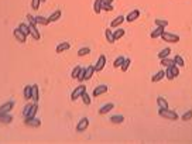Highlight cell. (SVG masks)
<instances>
[{"label": "cell", "mask_w": 192, "mask_h": 144, "mask_svg": "<svg viewBox=\"0 0 192 144\" xmlns=\"http://www.w3.org/2000/svg\"><path fill=\"white\" fill-rule=\"evenodd\" d=\"M88 126H89V119L88 117H82L79 120V123L76 124V132H79V133L85 132L86 129H88Z\"/></svg>", "instance_id": "8992f818"}, {"label": "cell", "mask_w": 192, "mask_h": 144, "mask_svg": "<svg viewBox=\"0 0 192 144\" xmlns=\"http://www.w3.org/2000/svg\"><path fill=\"white\" fill-rule=\"evenodd\" d=\"M139 17H140V10H137V8H136V10H131V12L129 13V14H127L124 18H126L127 23H133V21H136Z\"/></svg>", "instance_id": "9c48e42d"}, {"label": "cell", "mask_w": 192, "mask_h": 144, "mask_svg": "<svg viewBox=\"0 0 192 144\" xmlns=\"http://www.w3.org/2000/svg\"><path fill=\"white\" fill-rule=\"evenodd\" d=\"M158 115H160V117H164L165 120H178V113L177 112H174V110H171V109H161L160 107V110H158Z\"/></svg>", "instance_id": "6da1fadb"}, {"label": "cell", "mask_w": 192, "mask_h": 144, "mask_svg": "<svg viewBox=\"0 0 192 144\" xmlns=\"http://www.w3.org/2000/svg\"><path fill=\"white\" fill-rule=\"evenodd\" d=\"M171 69H172V72H174V75H175V78L180 75V66L178 65H175V64H172L171 65Z\"/></svg>", "instance_id": "7bdbcfd3"}, {"label": "cell", "mask_w": 192, "mask_h": 144, "mask_svg": "<svg viewBox=\"0 0 192 144\" xmlns=\"http://www.w3.org/2000/svg\"><path fill=\"white\" fill-rule=\"evenodd\" d=\"M95 74V68L93 65H89V66H86V71H85V81H89L92 76H93Z\"/></svg>", "instance_id": "ffe728a7"}, {"label": "cell", "mask_w": 192, "mask_h": 144, "mask_svg": "<svg viewBox=\"0 0 192 144\" xmlns=\"http://www.w3.org/2000/svg\"><path fill=\"white\" fill-rule=\"evenodd\" d=\"M13 34H14V37H16V40L19 42H21V44H24L25 40H27V35H25L23 31H21L20 28H16L14 31H13Z\"/></svg>", "instance_id": "30bf717a"}, {"label": "cell", "mask_w": 192, "mask_h": 144, "mask_svg": "<svg viewBox=\"0 0 192 144\" xmlns=\"http://www.w3.org/2000/svg\"><path fill=\"white\" fill-rule=\"evenodd\" d=\"M154 23H155V25H157V27H167V25H168V21L167 20H163V18H155Z\"/></svg>", "instance_id": "d590c367"}, {"label": "cell", "mask_w": 192, "mask_h": 144, "mask_svg": "<svg viewBox=\"0 0 192 144\" xmlns=\"http://www.w3.org/2000/svg\"><path fill=\"white\" fill-rule=\"evenodd\" d=\"M37 112H38V103H33V107H31V110H30L27 117H35ZM27 117H24V119H27Z\"/></svg>", "instance_id": "f546056e"}, {"label": "cell", "mask_w": 192, "mask_h": 144, "mask_svg": "<svg viewBox=\"0 0 192 144\" xmlns=\"http://www.w3.org/2000/svg\"><path fill=\"white\" fill-rule=\"evenodd\" d=\"M165 78H167L168 81H172V79H175V75H174V72H172L171 66L165 68Z\"/></svg>", "instance_id": "836d02e7"}, {"label": "cell", "mask_w": 192, "mask_h": 144, "mask_svg": "<svg viewBox=\"0 0 192 144\" xmlns=\"http://www.w3.org/2000/svg\"><path fill=\"white\" fill-rule=\"evenodd\" d=\"M115 109V105L113 103H106V105H103L100 109H99V115H106V113H109L110 110H113Z\"/></svg>", "instance_id": "4fadbf2b"}, {"label": "cell", "mask_w": 192, "mask_h": 144, "mask_svg": "<svg viewBox=\"0 0 192 144\" xmlns=\"http://www.w3.org/2000/svg\"><path fill=\"white\" fill-rule=\"evenodd\" d=\"M40 3H41V0H33V2H31L33 10H38V8H40Z\"/></svg>", "instance_id": "ee69618b"}, {"label": "cell", "mask_w": 192, "mask_h": 144, "mask_svg": "<svg viewBox=\"0 0 192 144\" xmlns=\"http://www.w3.org/2000/svg\"><path fill=\"white\" fill-rule=\"evenodd\" d=\"M19 28H20L21 31H23V33H24L25 35H27V37H29V35H30V24H25V23H21V24L19 25Z\"/></svg>", "instance_id": "1f68e13d"}, {"label": "cell", "mask_w": 192, "mask_h": 144, "mask_svg": "<svg viewBox=\"0 0 192 144\" xmlns=\"http://www.w3.org/2000/svg\"><path fill=\"white\" fill-rule=\"evenodd\" d=\"M31 107H33V103H27V105L24 106V110H23V116H24V117H27V116H29L30 110H31Z\"/></svg>", "instance_id": "60d3db41"}, {"label": "cell", "mask_w": 192, "mask_h": 144, "mask_svg": "<svg viewBox=\"0 0 192 144\" xmlns=\"http://www.w3.org/2000/svg\"><path fill=\"white\" fill-rule=\"evenodd\" d=\"M181 120H184V122H188V120H192V110L189 109L188 112H185L184 115L181 116Z\"/></svg>", "instance_id": "74e56055"}, {"label": "cell", "mask_w": 192, "mask_h": 144, "mask_svg": "<svg viewBox=\"0 0 192 144\" xmlns=\"http://www.w3.org/2000/svg\"><path fill=\"white\" fill-rule=\"evenodd\" d=\"M13 107H14V102L10 100V102H6V103H3V105L0 106V112H2V113H8Z\"/></svg>", "instance_id": "7c38bea8"}, {"label": "cell", "mask_w": 192, "mask_h": 144, "mask_svg": "<svg viewBox=\"0 0 192 144\" xmlns=\"http://www.w3.org/2000/svg\"><path fill=\"white\" fill-rule=\"evenodd\" d=\"M81 98H82V102L85 103L86 106H89V105H90V102H92V100H90V96L88 95L86 92H83V93H82V96H81Z\"/></svg>", "instance_id": "8d00e7d4"}, {"label": "cell", "mask_w": 192, "mask_h": 144, "mask_svg": "<svg viewBox=\"0 0 192 144\" xmlns=\"http://www.w3.org/2000/svg\"><path fill=\"white\" fill-rule=\"evenodd\" d=\"M81 69H82V66H81V65H76V66L74 68V71L71 72V76H72L74 79H76L78 75H79V72H81Z\"/></svg>", "instance_id": "f35d334b"}, {"label": "cell", "mask_w": 192, "mask_h": 144, "mask_svg": "<svg viewBox=\"0 0 192 144\" xmlns=\"http://www.w3.org/2000/svg\"><path fill=\"white\" fill-rule=\"evenodd\" d=\"M123 35H124V30L120 28V27H117V30H115V31H113V37H115V41H116V40H120Z\"/></svg>", "instance_id": "83f0119b"}, {"label": "cell", "mask_w": 192, "mask_h": 144, "mask_svg": "<svg viewBox=\"0 0 192 144\" xmlns=\"http://www.w3.org/2000/svg\"><path fill=\"white\" fill-rule=\"evenodd\" d=\"M12 122H13V116H10L8 113H2L0 112V123L8 124V123H12Z\"/></svg>", "instance_id": "2e32d148"}, {"label": "cell", "mask_w": 192, "mask_h": 144, "mask_svg": "<svg viewBox=\"0 0 192 144\" xmlns=\"http://www.w3.org/2000/svg\"><path fill=\"white\" fill-rule=\"evenodd\" d=\"M27 20H29V24H31V23H35V17H33L31 14H27Z\"/></svg>", "instance_id": "bcb514c9"}, {"label": "cell", "mask_w": 192, "mask_h": 144, "mask_svg": "<svg viewBox=\"0 0 192 144\" xmlns=\"http://www.w3.org/2000/svg\"><path fill=\"white\" fill-rule=\"evenodd\" d=\"M110 122L112 123H115V124H120L124 122V116L122 115H115V116H112L110 117Z\"/></svg>", "instance_id": "603a6c76"}, {"label": "cell", "mask_w": 192, "mask_h": 144, "mask_svg": "<svg viewBox=\"0 0 192 144\" xmlns=\"http://www.w3.org/2000/svg\"><path fill=\"white\" fill-rule=\"evenodd\" d=\"M172 64H174V61H172V59H170V58H161V59H160V65H163L164 68H168V66H171Z\"/></svg>", "instance_id": "4316f807"}, {"label": "cell", "mask_w": 192, "mask_h": 144, "mask_svg": "<svg viewBox=\"0 0 192 144\" xmlns=\"http://www.w3.org/2000/svg\"><path fill=\"white\" fill-rule=\"evenodd\" d=\"M31 86H33V100L34 103H38V100H40V88H38L37 83H34Z\"/></svg>", "instance_id": "9a60e30c"}, {"label": "cell", "mask_w": 192, "mask_h": 144, "mask_svg": "<svg viewBox=\"0 0 192 144\" xmlns=\"http://www.w3.org/2000/svg\"><path fill=\"white\" fill-rule=\"evenodd\" d=\"M71 48V44L69 42H66V41H64V42H61V44H58L57 45V51L58 54H61V52H64V51H66V49H69Z\"/></svg>", "instance_id": "ac0fdd59"}, {"label": "cell", "mask_w": 192, "mask_h": 144, "mask_svg": "<svg viewBox=\"0 0 192 144\" xmlns=\"http://www.w3.org/2000/svg\"><path fill=\"white\" fill-rule=\"evenodd\" d=\"M23 96H24V99L27 100V102H29L30 99H33V86H31V85H27V86H24Z\"/></svg>", "instance_id": "8fae6325"}, {"label": "cell", "mask_w": 192, "mask_h": 144, "mask_svg": "<svg viewBox=\"0 0 192 144\" xmlns=\"http://www.w3.org/2000/svg\"><path fill=\"white\" fill-rule=\"evenodd\" d=\"M170 54H171V48L167 47V48H164L163 51H160V52H158V58H160V59H161V58H167Z\"/></svg>", "instance_id": "4dcf8cb0"}, {"label": "cell", "mask_w": 192, "mask_h": 144, "mask_svg": "<svg viewBox=\"0 0 192 144\" xmlns=\"http://www.w3.org/2000/svg\"><path fill=\"white\" fill-rule=\"evenodd\" d=\"M93 12L96 13V14H99V13L102 12V0H95V3H93Z\"/></svg>", "instance_id": "f1b7e54d"}, {"label": "cell", "mask_w": 192, "mask_h": 144, "mask_svg": "<svg viewBox=\"0 0 192 144\" xmlns=\"http://www.w3.org/2000/svg\"><path fill=\"white\" fill-rule=\"evenodd\" d=\"M89 52H90V48H88V47L79 48L78 49V57H85V55H88Z\"/></svg>", "instance_id": "e575fe53"}, {"label": "cell", "mask_w": 192, "mask_h": 144, "mask_svg": "<svg viewBox=\"0 0 192 144\" xmlns=\"http://www.w3.org/2000/svg\"><path fill=\"white\" fill-rule=\"evenodd\" d=\"M61 16H62V13H61V10H55V12L51 14V16L48 17V20H49V23H54V21H57V20H59L61 18Z\"/></svg>", "instance_id": "44dd1931"}, {"label": "cell", "mask_w": 192, "mask_h": 144, "mask_svg": "<svg viewBox=\"0 0 192 144\" xmlns=\"http://www.w3.org/2000/svg\"><path fill=\"white\" fill-rule=\"evenodd\" d=\"M161 38H163V41L165 42H170V44H172V42H178L180 41V35H177V34H172V33H168V31H164L163 35H161Z\"/></svg>", "instance_id": "7a4b0ae2"}, {"label": "cell", "mask_w": 192, "mask_h": 144, "mask_svg": "<svg viewBox=\"0 0 192 144\" xmlns=\"http://www.w3.org/2000/svg\"><path fill=\"white\" fill-rule=\"evenodd\" d=\"M83 92H86V86H83V85H79V86H76L74 89V92L71 93V100H76L78 98H81Z\"/></svg>", "instance_id": "3957f363"}, {"label": "cell", "mask_w": 192, "mask_h": 144, "mask_svg": "<svg viewBox=\"0 0 192 144\" xmlns=\"http://www.w3.org/2000/svg\"><path fill=\"white\" fill-rule=\"evenodd\" d=\"M164 31H165V27H157V28H155L154 31L150 34V37H151V38H158V37H161V35H163Z\"/></svg>", "instance_id": "d6986e66"}, {"label": "cell", "mask_w": 192, "mask_h": 144, "mask_svg": "<svg viewBox=\"0 0 192 144\" xmlns=\"http://www.w3.org/2000/svg\"><path fill=\"white\" fill-rule=\"evenodd\" d=\"M85 71H86V68H83V66H82L81 72H79V75H78V78H76L79 82H83V81H85Z\"/></svg>", "instance_id": "b9f144b4"}, {"label": "cell", "mask_w": 192, "mask_h": 144, "mask_svg": "<svg viewBox=\"0 0 192 144\" xmlns=\"http://www.w3.org/2000/svg\"><path fill=\"white\" fill-rule=\"evenodd\" d=\"M102 10H105V12H112V10H113V6H112V4H102Z\"/></svg>", "instance_id": "f6af8a7d"}, {"label": "cell", "mask_w": 192, "mask_h": 144, "mask_svg": "<svg viewBox=\"0 0 192 144\" xmlns=\"http://www.w3.org/2000/svg\"><path fill=\"white\" fill-rule=\"evenodd\" d=\"M130 64H131V59H130V58H124V61H123L122 66H120V69H122L123 72H126V71L129 69V66H130Z\"/></svg>", "instance_id": "d6a6232c"}, {"label": "cell", "mask_w": 192, "mask_h": 144, "mask_svg": "<svg viewBox=\"0 0 192 144\" xmlns=\"http://www.w3.org/2000/svg\"><path fill=\"white\" fill-rule=\"evenodd\" d=\"M157 105H158V107H161V109H167L168 107V102L163 98V96H158V98H157Z\"/></svg>", "instance_id": "484cf974"}, {"label": "cell", "mask_w": 192, "mask_h": 144, "mask_svg": "<svg viewBox=\"0 0 192 144\" xmlns=\"http://www.w3.org/2000/svg\"><path fill=\"white\" fill-rule=\"evenodd\" d=\"M172 61H174L175 65L180 66V68H181V66H185V61H184V58L181 57V55H175V57L172 58Z\"/></svg>", "instance_id": "d4e9b609"}, {"label": "cell", "mask_w": 192, "mask_h": 144, "mask_svg": "<svg viewBox=\"0 0 192 144\" xmlns=\"http://www.w3.org/2000/svg\"><path fill=\"white\" fill-rule=\"evenodd\" d=\"M30 35H31L35 41H38L41 38L40 30H37V24H35V23H31V24H30Z\"/></svg>", "instance_id": "52a82bcc"}, {"label": "cell", "mask_w": 192, "mask_h": 144, "mask_svg": "<svg viewBox=\"0 0 192 144\" xmlns=\"http://www.w3.org/2000/svg\"><path fill=\"white\" fill-rule=\"evenodd\" d=\"M123 61H124V57H122V55H120V57H117V58L115 59V62H113V66H115V68H119V66H122Z\"/></svg>", "instance_id": "ab89813d"}, {"label": "cell", "mask_w": 192, "mask_h": 144, "mask_svg": "<svg viewBox=\"0 0 192 144\" xmlns=\"http://www.w3.org/2000/svg\"><path fill=\"white\" fill-rule=\"evenodd\" d=\"M24 124L29 126V127H40L41 126V120L35 119V117H27L24 120Z\"/></svg>", "instance_id": "ba28073f"}, {"label": "cell", "mask_w": 192, "mask_h": 144, "mask_svg": "<svg viewBox=\"0 0 192 144\" xmlns=\"http://www.w3.org/2000/svg\"><path fill=\"white\" fill-rule=\"evenodd\" d=\"M107 91H109V86H107V85H99V86H96L93 89V92H92V96H93V98H98V96L103 95V93H106Z\"/></svg>", "instance_id": "5b68a950"}, {"label": "cell", "mask_w": 192, "mask_h": 144, "mask_svg": "<svg viewBox=\"0 0 192 144\" xmlns=\"http://www.w3.org/2000/svg\"><path fill=\"white\" fill-rule=\"evenodd\" d=\"M124 20H126V18H124V16H117L115 20L110 23V27H112V28H117V27H120V24H122Z\"/></svg>", "instance_id": "e0dca14e"}, {"label": "cell", "mask_w": 192, "mask_h": 144, "mask_svg": "<svg viewBox=\"0 0 192 144\" xmlns=\"http://www.w3.org/2000/svg\"><path fill=\"white\" fill-rule=\"evenodd\" d=\"M105 35H106L107 42H110V44H113V42H115V37H113V31H112L110 28H106V30H105Z\"/></svg>", "instance_id": "cb8c5ba5"}, {"label": "cell", "mask_w": 192, "mask_h": 144, "mask_svg": "<svg viewBox=\"0 0 192 144\" xmlns=\"http://www.w3.org/2000/svg\"><path fill=\"white\" fill-rule=\"evenodd\" d=\"M42 2H45V0H41V3H42Z\"/></svg>", "instance_id": "c3c4849f"}, {"label": "cell", "mask_w": 192, "mask_h": 144, "mask_svg": "<svg viewBox=\"0 0 192 144\" xmlns=\"http://www.w3.org/2000/svg\"><path fill=\"white\" fill-rule=\"evenodd\" d=\"M113 0H102V4H112Z\"/></svg>", "instance_id": "7dc6e473"}, {"label": "cell", "mask_w": 192, "mask_h": 144, "mask_svg": "<svg viewBox=\"0 0 192 144\" xmlns=\"http://www.w3.org/2000/svg\"><path fill=\"white\" fill-rule=\"evenodd\" d=\"M105 65H106V57H105V55H100V57L98 58L96 64L93 65L95 72H100V71H102L103 68H105Z\"/></svg>", "instance_id": "277c9868"}, {"label": "cell", "mask_w": 192, "mask_h": 144, "mask_svg": "<svg viewBox=\"0 0 192 144\" xmlns=\"http://www.w3.org/2000/svg\"><path fill=\"white\" fill-rule=\"evenodd\" d=\"M35 24H40V25H48L49 24V20L47 17H42V16H37L35 17Z\"/></svg>", "instance_id": "7402d4cb"}, {"label": "cell", "mask_w": 192, "mask_h": 144, "mask_svg": "<svg viewBox=\"0 0 192 144\" xmlns=\"http://www.w3.org/2000/svg\"><path fill=\"white\" fill-rule=\"evenodd\" d=\"M165 78V71H158L155 75H153V78H151V82L153 83H157V82H160L161 79H164Z\"/></svg>", "instance_id": "5bb4252c"}]
</instances>
